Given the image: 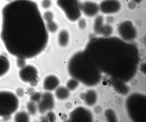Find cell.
I'll list each match as a JSON object with an SVG mask.
<instances>
[{
	"mask_svg": "<svg viewBox=\"0 0 146 122\" xmlns=\"http://www.w3.org/2000/svg\"><path fill=\"white\" fill-rule=\"evenodd\" d=\"M1 13L0 38L10 54L25 60L44 50L48 35L35 2L13 0L3 6Z\"/></svg>",
	"mask_w": 146,
	"mask_h": 122,
	"instance_id": "6da1fadb",
	"label": "cell"
},
{
	"mask_svg": "<svg viewBox=\"0 0 146 122\" xmlns=\"http://www.w3.org/2000/svg\"><path fill=\"white\" fill-rule=\"evenodd\" d=\"M18 99L15 94L6 91L0 92V117L10 116L17 109Z\"/></svg>",
	"mask_w": 146,
	"mask_h": 122,
	"instance_id": "7a4b0ae2",
	"label": "cell"
},
{
	"mask_svg": "<svg viewBox=\"0 0 146 122\" xmlns=\"http://www.w3.org/2000/svg\"><path fill=\"white\" fill-rule=\"evenodd\" d=\"M56 4L70 20L75 21L80 17L81 11L78 0H57Z\"/></svg>",
	"mask_w": 146,
	"mask_h": 122,
	"instance_id": "3957f363",
	"label": "cell"
},
{
	"mask_svg": "<svg viewBox=\"0 0 146 122\" xmlns=\"http://www.w3.org/2000/svg\"><path fill=\"white\" fill-rule=\"evenodd\" d=\"M117 30L121 39L126 42L133 40L137 35V30L130 20L121 22L118 26Z\"/></svg>",
	"mask_w": 146,
	"mask_h": 122,
	"instance_id": "277c9868",
	"label": "cell"
},
{
	"mask_svg": "<svg viewBox=\"0 0 146 122\" xmlns=\"http://www.w3.org/2000/svg\"><path fill=\"white\" fill-rule=\"evenodd\" d=\"M100 11L106 14H114L121 8L120 2L118 0H103L100 3Z\"/></svg>",
	"mask_w": 146,
	"mask_h": 122,
	"instance_id": "5b68a950",
	"label": "cell"
},
{
	"mask_svg": "<svg viewBox=\"0 0 146 122\" xmlns=\"http://www.w3.org/2000/svg\"><path fill=\"white\" fill-rule=\"evenodd\" d=\"M103 22L104 17L102 16L99 15L97 16L94 22V30L96 33L107 37L112 33L113 28L109 24H104Z\"/></svg>",
	"mask_w": 146,
	"mask_h": 122,
	"instance_id": "8992f818",
	"label": "cell"
},
{
	"mask_svg": "<svg viewBox=\"0 0 146 122\" xmlns=\"http://www.w3.org/2000/svg\"><path fill=\"white\" fill-rule=\"evenodd\" d=\"M54 105L53 95L50 92H46L42 95V100L38 101L37 107L39 111L41 113H43L48 110L53 109Z\"/></svg>",
	"mask_w": 146,
	"mask_h": 122,
	"instance_id": "52a82bcc",
	"label": "cell"
},
{
	"mask_svg": "<svg viewBox=\"0 0 146 122\" xmlns=\"http://www.w3.org/2000/svg\"><path fill=\"white\" fill-rule=\"evenodd\" d=\"M80 7L81 11L89 17L96 16L100 11L99 5L90 1H86L80 3Z\"/></svg>",
	"mask_w": 146,
	"mask_h": 122,
	"instance_id": "ba28073f",
	"label": "cell"
},
{
	"mask_svg": "<svg viewBox=\"0 0 146 122\" xmlns=\"http://www.w3.org/2000/svg\"><path fill=\"white\" fill-rule=\"evenodd\" d=\"M36 68L30 65H25L21 68L19 75L21 79L25 82H29L34 78L38 76Z\"/></svg>",
	"mask_w": 146,
	"mask_h": 122,
	"instance_id": "9c48e42d",
	"label": "cell"
},
{
	"mask_svg": "<svg viewBox=\"0 0 146 122\" xmlns=\"http://www.w3.org/2000/svg\"><path fill=\"white\" fill-rule=\"evenodd\" d=\"M59 84L58 78L54 75H50L47 76L44 79L43 87L46 90H52L56 88Z\"/></svg>",
	"mask_w": 146,
	"mask_h": 122,
	"instance_id": "30bf717a",
	"label": "cell"
},
{
	"mask_svg": "<svg viewBox=\"0 0 146 122\" xmlns=\"http://www.w3.org/2000/svg\"><path fill=\"white\" fill-rule=\"evenodd\" d=\"M10 64L8 58L0 55V77L5 74L9 71Z\"/></svg>",
	"mask_w": 146,
	"mask_h": 122,
	"instance_id": "8fae6325",
	"label": "cell"
},
{
	"mask_svg": "<svg viewBox=\"0 0 146 122\" xmlns=\"http://www.w3.org/2000/svg\"><path fill=\"white\" fill-rule=\"evenodd\" d=\"M55 94L58 99L63 100L68 98L70 95V92L68 88L64 87H60L56 89Z\"/></svg>",
	"mask_w": 146,
	"mask_h": 122,
	"instance_id": "7c38bea8",
	"label": "cell"
},
{
	"mask_svg": "<svg viewBox=\"0 0 146 122\" xmlns=\"http://www.w3.org/2000/svg\"><path fill=\"white\" fill-rule=\"evenodd\" d=\"M69 34L65 30H61L59 35L58 41L60 45L63 47L65 46L68 42Z\"/></svg>",
	"mask_w": 146,
	"mask_h": 122,
	"instance_id": "4fadbf2b",
	"label": "cell"
},
{
	"mask_svg": "<svg viewBox=\"0 0 146 122\" xmlns=\"http://www.w3.org/2000/svg\"><path fill=\"white\" fill-rule=\"evenodd\" d=\"M15 121L20 122H28L29 121V117L27 113L24 112L18 113L16 115Z\"/></svg>",
	"mask_w": 146,
	"mask_h": 122,
	"instance_id": "5bb4252c",
	"label": "cell"
},
{
	"mask_svg": "<svg viewBox=\"0 0 146 122\" xmlns=\"http://www.w3.org/2000/svg\"><path fill=\"white\" fill-rule=\"evenodd\" d=\"M78 83L76 80L74 78L69 80L67 82L66 86L69 90H73L78 86Z\"/></svg>",
	"mask_w": 146,
	"mask_h": 122,
	"instance_id": "9a60e30c",
	"label": "cell"
},
{
	"mask_svg": "<svg viewBox=\"0 0 146 122\" xmlns=\"http://www.w3.org/2000/svg\"><path fill=\"white\" fill-rule=\"evenodd\" d=\"M52 4L51 0H42L40 3V5L43 9H47L51 7Z\"/></svg>",
	"mask_w": 146,
	"mask_h": 122,
	"instance_id": "2e32d148",
	"label": "cell"
},
{
	"mask_svg": "<svg viewBox=\"0 0 146 122\" xmlns=\"http://www.w3.org/2000/svg\"><path fill=\"white\" fill-rule=\"evenodd\" d=\"M27 108L30 113L32 115L35 114L36 111V107L33 102H29L28 104Z\"/></svg>",
	"mask_w": 146,
	"mask_h": 122,
	"instance_id": "e0dca14e",
	"label": "cell"
},
{
	"mask_svg": "<svg viewBox=\"0 0 146 122\" xmlns=\"http://www.w3.org/2000/svg\"><path fill=\"white\" fill-rule=\"evenodd\" d=\"M44 16L45 20L48 22L52 20L54 15L51 11H47L44 13Z\"/></svg>",
	"mask_w": 146,
	"mask_h": 122,
	"instance_id": "ac0fdd59",
	"label": "cell"
},
{
	"mask_svg": "<svg viewBox=\"0 0 146 122\" xmlns=\"http://www.w3.org/2000/svg\"><path fill=\"white\" fill-rule=\"evenodd\" d=\"M47 27L51 32H54L57 30L58 26L52 20L47 22Z\"/></svg>",
	"mask_w": 146,
	"mask_h": 122,
	"instance_id": "d6986e66",
	"label": "cell"
},
{
	"mask_svg": "<svg viewBox=\"0 0 146 122\" xmlns=\"http://www.w3.org/2000/svg\"><path fill=\"white\" fill-rule=\"evenodd\" d=\"M41 96V94L40 93H33L31 96V99L33 101L38 102L40 100Z\"/></svg>",
	"mask_w": 146,
	"mask_h": 122,
	"instance_id": "ffe728a7",
	"label": "cell"
},
{
	"mask_svg": "<svg viewBox=\"0 0 146 122\" xmlns=\"http://www.w3.org/2000/svg\"><path fill=\"white\" fill-rule=\"evenodd\" d=\"M46 117L48 121L50 122H54L56 119L55 114L53 112L51 111L48 113Z\"/></svg>",
	"mask_w": 146,
	"mask_h": 122,
	"instance_id": "44dd1931",
	"label": "cell"
},
{
	"mask_svg": "<svg viewBox=\"0 0 146 122\" xmlns=\"http://www.w3.org/2000/svg\"><path fill=\"white\" fill-rule=\"evenodd\" d=\"M79 27L82 29H84L86 25V23L85 19L82 18L80 20L78 23Z\"/></svg>",
	"mask_w": 146,
	"mask_h": 122,
	"instance_id": "7402d4cb",
	"label": "cell"
},
{
	"mask_svg": "<svg viewBox=\"0 0 146 122\" xmlns=\"http://www.w3.org/2000/svg\"><path fill=\"white\" fill-rule=\"evenodd\" d=\"M17 65L18 66L21 68L25 66V60L17 59Z\"/></svg>",
	"mask_w": 146,
	"mask_h": 122,
	"instance_id": "603a6c76",
	"label": "cell"
},
{
	"mask_svg": "<svg viewBox=\"0 0 146 122\" xmlns=\"http://www.w3.org/2000/svg\"><path fill=\"white\" fill-rule=\"evenodd\" d=\"M38 76H36L32 79L29 82L33 86H35L38 83Z\"/></svg>",
	"mask_w": 146,
	"mask_h": 122,
	"instance_id": "cb8c5ba5",
	"label": "cell"
},
{
	"mask_svg": "<svg viewBox=\"0 0 146 122\" xmlns=\"http://www.w3.org/2000/svg\"><path fill=\"white\" fill-rule=\"evenodd\" d=\"M136 3H135L133 1H130L128 3V7L130 9H133L136 7Z\"/></svg>",
	"mask_w": 146,
	"mask_h": 122,
	"instance_id": "d4e9b609",
	"label": "cell"
},
{
	"mask_svg": "<svg viewBox=\"0 0 146 122\" xmlns=\"http://www.w3.org/2000/svg\"><path fill=\"white\" fill-rule=\"evenodd\" d=\"M106 20L108 24L112 23L114 21V18L112 16H109L107 17Z\"/></svg>",
	"mask_w": 146,
	"mask_h": 122,
	"instance_id": "484cf974",
	"label": "cell"
},
{
	"mask_svg": "<svg viewBox=\"0 0 146 122\" xmlns=\"http://www.w3.org/2000/svg\"><path fill=\"white\" fill-rule=\"evenodd\" d=\"M136 3L139 4L141 3L143 0H132Z\"/></svg>",
	"mask_w": 146,
	"mask_h": 122,
	"instance_id": "4316f807",
	"label": "cell"
},
{
	"mask_svg": "<svg viewBox=\"0 0 146 122\" xmlns=\"http://www.w3.org/2000/svg\"><path fill=\"white\" fill-rule=\"evenodd\" d=\"M66 114H64L63 115H62V119L63 120L65 119H66Z\"/></svg>",
	"mask_w": 146,
	"mask_h": 122,
	"instance_id": "83f0119b",
	"label": "cell"
},
{
	"mask_svg": "<svg viewBox=\"0 0 146 122\" xmlns=\"http://www.w3.org/2000/svg\"><path fill=\"white\" fill-rule=\"evenodd\" d=\"M66 107L67 108H70V107H71L72 106V105H71V104H69V105H68V104H67V105H66Z\"/></svg>",
	"mask_w": 146,
	"mask_h": 122,
	"instance_id": "f1b7e54d",
	"label": "cell"
},
{
	"mask_svg": "<svg viewBox=\"0 0 146 122\" xmlns=\"http://www.w3.org/2000/svg\"><path fill=\"white\" fill-rule=\"evenodd\" d=\"M6 0L7 1V0ZM12 0H8V2H9L12 1Z\"/></svg>",
	"mask_w": 146,
	"mask_h": 122,
	"instance_id": "f546056e",
	"label": "cell"
},
{
	"mask_svg": "<svg viewBox=\"0 0 146 122\" xmlns=\"http://www.w3.org/2000/svg\"><path fill=\"white\" fill-rule=\"evenodd\" d=\"M0 7H1V4H0Z\"/></svg>",
	"mask_w": 146,
	"mask_h": 122,
	"instance_id": "4dcf8cb0",
	"label": "cell"
}]
</instances>
